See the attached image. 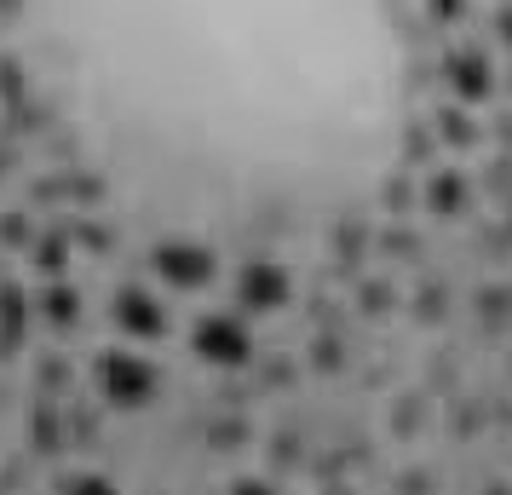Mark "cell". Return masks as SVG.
<instances>
[{
    "mask_svg": "<svg viewBox=\"0 0 512 495\" xmlns=\"http://www.w3.org/2000/svg\"><path fill=\"white\" fill-rule=\"evenodd\" d=\"M24 47L98 173L179 231H317L403 150L386 0H24Z\"/></svg>",
    "mask_w": 512,
    "mask_h": 495,
    "instance_id": "cell-1",
    "label": "cell"
}]
</instances>
